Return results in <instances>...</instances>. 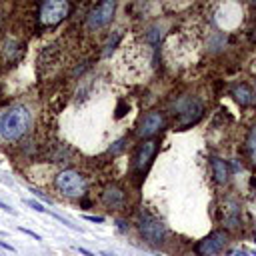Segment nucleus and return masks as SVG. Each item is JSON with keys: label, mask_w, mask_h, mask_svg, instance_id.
<instances>
[{"label": "nucleus", "mask_w": 256, "mask_h": 256, "mask_svg": "<svg viewBox=\"0 0 256 256\" xmlns=\"http://www.w3.org/2000/svg\"><path fill=\"white\" fill-rule=\"evenodd\" d=\"M254 6H256V2H254Z\"/></svg>", "instance_id": "nucleus-30"}, {"label": "nucleus", "mask_w": 256, "mask_h": 256, "mask_svg": "<svg viewBox=\"0 0 256 256\" xmlns=\"http://www.w3.org/2000/svg\"><path fill=\"white\" fill-rule=\"evenodd\" d=\"M72 12V4L68 0H46L38 6V22L40 26L52 28L56 24H60L62 20H66Z\"/></svg>", "instance_id": "nucleus-2"}, {"label": "nucleus", "mask_w": 256, "mask_h": 256, "mask_svg": "<svg viewBox=\"0 0 256 256\" xmlns=\"http://www.w3.org/2000/svg\"><path fill=\"white\" fill-rule=\"evenodd\" d=\"M0 208H2V210H4V212H8V214H14V210H12V208H10V206H6V204H4V202H0Z\"/></svg>", "instance_id": "nucleus-25"}, {"label": "nucleus", "mask_w": 256, "mask_h": 256, "mask_svg": "<svg viewBox=\"0 0 256 256\" xmlns=\"http://www.w3.org/2000/svg\"><path fill=\"white\" fill-rule=\"evenodd\" d=\"M252 254H254V256H256V250H254V252H252Z\"/></svg>", "instance_id": "nucleus-29"}, {"label": "nucleus", "mask_w": 256, "mask_h": 256, "mask_svg": "<svg viewBox=\"0 0 256 256\" xmlns=\"http://www.w3.org/2000/svg\"><path fill=\"white\" fill-rule=\"evenodd\" d=\"M126 142H128L126 138H120V140H116V142H114V144L108 148V152H110L112 156H118V154L124 150V148H126Z\"/></svg>", "instance_id": "nucleus-18"}, {"label": "nucleus", "mask_w": 256, "mask_h": 256, "mask_svg": "<svg viewBox=\"0 0 256 256\" xmlns=\"http://www.w3.org/2000/svg\"><path fill=\"white\" fill-rule=\"evenodd\" d=\"M20 232H24V234H28V236H32L34 240H40V236L36 232H32V230H28V228H20Z\"/></svg>", "instance_id": "nucleus-21"}, {"label": "nucleus", "mask_w": 256, "mask_h": 256, "mask_svg": "<svg viewBox=\"0 0 256 256\" xmlns=\"http://www.w3.org/2000/svg\"><path fill=\"white\" fill-rule=\"evenodd\" d=\"M54 184L60 194L66 198H82L84 192H86V178L74 168H66L62 172H58Z\"/></svg>", "instance_id": "nucleus-3"}, {"label": "nucleus", "mask_w": 256, "mask_h": 256, "mask_svg": "<svg viewBox=\"0 0 256 256\" xmlns=\"http://www.w3.org/2000/svg\"><path fill=\"white\" fill-rule=\"evenodd\" d=\"M156 150H158V142H156V140H144V142L136 148V154H134V168L142 172V170L152 162Z\"/></svg>", "instance_id": "nucleus-9"}, {"label": "nucleus", "mask_w": 256, "mask_h": 256, "mask_svg": "<svg viewBox=\"0 0 256 256\" xmlns=\"http://www.w3.org/2000/svg\"><path fill=\"white\" fill-rule=\"evenodd\" d=\"M126 112H128V104H126L124 100H120V102H118V108H116V114H114V118H116V120H120V118L126 114Z\"/></svg>", "instance_id": "nucleus-19"}, {"label": "nucleus", "mask_w": 256, "mask_h": 256, "mask_svg": "<svg viewBox=\"0 0 256 256\" xmlns=\"http://www.w3.org/2000/svg\"><path fill=\"white\" fill-rule=\"evenodd\" d=\"M246 148H248L252 166L256 168V124L250 128V132H248V136H246Z\"/></svg>", "instance_id": "nucleus-15"}, {"label": "nucleus", "mask_w": 256, "mask_h": 256, "mask_svg": "<svg viewBox=\"0 0 256 256\" xmlns=\"http://www.w3.org/2000/svg\"><path fill=\"white\" fill-rule=\"evenodd\" d=\"M116 12V2L114 0H104V2L96 4L88 14H86V28L88 30H100L108 26Z\"/></svg>", "instance_id": "nucleus-6"}, {"label": "nucleus", "mask_w": 256, "mask_h": 256, "mask_svg": "<svg viewBox=\"0 0 256 256\" xmlns=\"http://www.w3.org/2000/svg\"><path fill=\"white\" fill-rule=\"evenodd\" d=\"M0 54H2V58L6 62H16L20 56H22V44L14 38H6L2 42V46H0Z\"/></svg>", "instance_id": "nucleus-12"}, {"label": "nucleus", "mask_w": 256, "mask_h": 256, "mask_svg": "<svg viewBox=\"0 0 256 256\" xmlns=\"http://www.w3.org/2000/svg\"><path fill=\"white\" fill-rule=\"evenodd\" d=\"M0 246H2V248H6V250H14V246H10V244H6L4 240H0Z\"/></svg>", "instance_id": "nucleus-26"}, {"label": "nucleus", "mask_w": 256, "mask_h": 256, "mask_svg": "<svg viewBox=\"0 0 256 256\" xmlns=\"http://www.w3.org/2000/svg\"><path fill=\"white\" fill-rule=\"evenodd\" d=\"M240 202L236 198H226L224 200V224L228 228H238L240 226Z\"/></svg>", "instance_id": "nucleus-11"}, {"label": "nucleus", "mask_w": 256, "mask_h": 256, "mask_svg": "<svg viewBox=\"0 0 256 256\" xmlns=\"http://www.w3.org/2000/svg\"><path fill=\"white\" fill-rule=\"evenodd\" d=\"M116 224H118V228H120V230H122V232H126V230H128V228H130V226H128V224H126V222H124V220H118V222H116Z\"/></svg>", "instance_id": "nucleus-24"}, {"label": "nucleus", "mask_w": 256, "mask_h": 256, "mask_svg": "<svg viewBox=\"0 0 256 256\" xmlns=\"http://www.w3.org/2000/svg\"><path fill=\"white\" fill-rule=\"evenodd\" d=\"M78 252H80L82 256H96L94 252H90V250H86V248H80V246H78Z\"/></svg>", "instance_id": "nucleus-23"}, {"label": "nucleus", "mask_w": 256, "mask_h": 256, "mask_svg": "<svg viewBox=\"0 0 256 256\" xmlns=\"http://www.w3.org/2000/svg\"><path fill=\"white\" fill-rule=\"evenodd\" d=\"M120 38H122V34H120V32H114V34L108 38V42H106V46H104V52H102V56H110V54H112V50L118 46Z\"/></svg>", "instance_id": "nucleus-17"}, {"label": "nucleus", "mask_w": 256, "mask_h": 256, "mask_svg": "<svg viewBox=\"0 0 256 256\" xmlns=\"http://www.w3.org/2000/svg\"><path fill=\"white\" fill-rule=\"evenodd\" d=\"M226 242H228V234L224 230H214L202 240H198V244L194 246V252L196 256H214L224 250Z\"/></svg>", "instance_id": "nucleus-7"}, {"label": "nucleus", "mask_w": 256, "mask_h": 256, "mask_svg": "<svg viewBox=\"0 0 256 256\" xmlns=\"http://www.w3.org/2000/svg\"><path fill=\"white\" fill-rule=\"evenodd\" d=\"M174 114H178V122L176 126L180 128V130H184V128L196 124L202 114H204V106L198 98H182L174 104Z\"/></svg>", "instance_id": "nucleus-5"}, {"label": "nucleus", "mask_w": 256, "mask_h": 256, "mask_svg": "<svg viewBox=\"0 0 256 256\" xmlns=\"http://www.w3.org/2000/svg\"><path fill=\"white\" fill-rule=\"evenodd\" d=\"M210 168H212V176L218 184H226L228 182V176H230V168H228V162L218 158V156H212L210 158Z\"/></svg>", "instance_id": "nucleus-13"}, {"label": "nucleus", "mask_w": 256, "mask_h": 256, "mask_svg": "<svg viewBox=\"0 0 256 256\" xmlns=\"http://www.w3.org/2000/svg\"><path fill=\"white\" fill-rule=\"evenodd\" d=\"M102 202L108 208H122L126 202V192L118 184H108L102 190Z\"/></svg>", "instance_id": "nucleus-10"}, {"label": "nucleus", "mask_w": 256, "mask_h": 256, "mask_svg": "<svg viewBox=\"0 0 256 256\" xmlns=\"http://www.w3.org/2000/svg\"><path fill=\"white\" fill-rule=\"evenodd\" d=\"M26 204H28V206H30V208H34V210H36V212H48V210H46V208H44V206H42V204H40V202H36V200H26Z\"/></svg>", "instance_id": "nucleus-20"}, {"label": "nucleus", "mask_w": 256, "mask_h": 256, "mask_svg": "<svg viewBox=\"0 0 256 256\" xmlns=\"http://www.w3.org/2000/svg\"><path fill=\"white\" fill-rule=\"evenodd\" d=\"M138 230L140 236L144 238V242L152 244V246H160L166 240V226L160 218L148 214V212H142L138 218Z\"/></svg>", "instance_id": "nucleus-4"}, {"label": "nucleus", "mask_w": 256, "mask_h": 256, "mask_svg": "<svg viewBox=\"0 0 256 256\" xmlns=\"http://www.w3.org/2000/svg\"><path fill=\"white\" fill-rule=\"evenodd\" d=\"M164 114L162 112H158V110H152V112H148V114H144L142 116V120H140V124H138V128H136V134L140 136V138H148L150 140L152 136H156L162 128H164Z\"/></svg>", "instance_id": "nucleus-8"}, {"label": "nucleus", "mask_w": 256, "mask_h": 256, "mask_svg": "<svg viewBox=\"0 0 256 256\" xmlns=\"http://www.w3.org/2000/svg\"><path fill=\"white\" fill-rule=\"evenodd\" d=\"M84 218L90 220V222H98V224H100V222H104V218H102V216H84Z\"/></svg>", "instance_id": "nucleus-22"}, {"label": "nucleus", "mask_w": 256, "mask_h": 256, "mask_svg": "<svg viewBox=\"0 0 256 256\" xmlns=\"http://www.w3.org/2000/svg\"><path fill=\"white\" fill-rule=\"evenodd\" d=\"M32 124L30 110L24 104H12L6 108H0V138L4 140H20Z\"/></svg>", "instance_id": "nucleus-1"}, {"label": "nucleus", "mask_w": 256, "mask_h": 256, "mask_svg": "<svg viewBox=\"0 0 256 256\" xmlns=\"http://www.w3.org/2000/svg\"><path fill=\"white\" fill-rule=\"evenodd\" d=\"M232 96H234V100H236L240 106H250L252 98H254V94H252L248 84H236V86L232 88Z\"/></svg>", "instance_id": "nucleus-14"}, {"label": "nucleus", "mask_w": 256, "mask_h": 256, "mask_svg": "<svg viewBox=\"0 0 256 256\" xmlns=\"http://www.w3.org/2000/svg\"><path fill=\"white\" fill-rule=\"evenodd\" d=\"M232 256H246V252H244V250H234Z\"/></svg>", "instance_id": "nucleus-27"}, {"label": "nucleus", "mask_w": 256, "mask_h": 256, "mask_svg": "<svg viewBox=\"0 0 256 256\" xmlns=\"http://www.w3.org/2000/svg\"><path fill=\"white\" fill-rule=\"evenodd\" d=\"M254 40H256V30H254Z\"/></svg>", "instance_id": "nucleus-28"}, {"label": "nucleus", "mask_w": 256, "mask_h": 256, "mask_svg": "<svg viewBox=\"0 0 256 256\" xmlns=\"http://www.w3.org/2000/svg\"><path fill=\"white\" fill-rule=\"evenodd\" d=\"M160 38H162V26L160 24H154L146 30V40L150 42V44H158Z\"/></svg>", "instance_id": "nucleus-16"}]
</instances>
